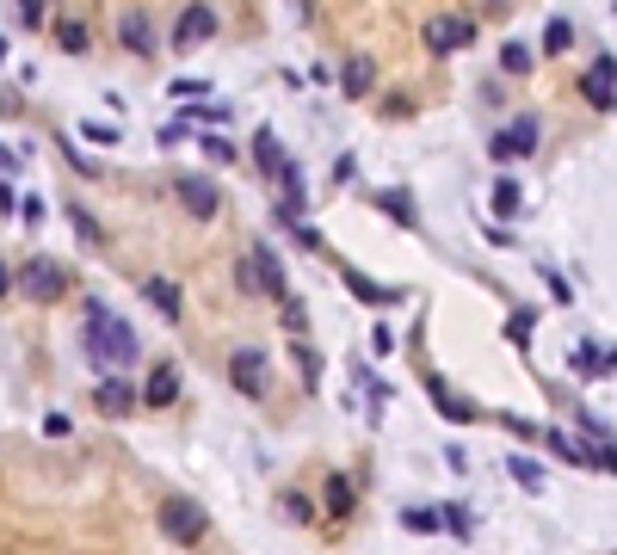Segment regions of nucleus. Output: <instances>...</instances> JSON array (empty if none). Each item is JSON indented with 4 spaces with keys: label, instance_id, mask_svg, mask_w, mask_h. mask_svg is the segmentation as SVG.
Segmentation results:
<instances>
[{
    "label": "nucleus",
    "instance_id": "nucleus-20",
    "mask_svg": "<svg viewBox=\"0 0 617 555\" xmlns=\"http://www.w3.org/2000/svg\"><path fill=\"white\" fill-rule=\"evenodd\" d=\"M253 173H260V179L284 173V155H278V136L272 130H253Z\"/></svg>",
    "mask_w": 617,
    "mask_h": 555
},
{
    "label": "nucleus",
    "instance_id": "nucleus-18",
    "mask_svg": "<svg viewBox=\"0 0 617 555\" xmlns=\"http://www.w3.org/2000/svg\"><path fill=\"white\" fill-rule=\"evenodd\" d=\"M377 87V62L371 56H346V68H340V93L346 99H365Z\"/></svg>",
    "mask_w": 617,
    "mask_h": 555
},
{
    "label": "nucleus",
    "instance_id": "nucleus-30",
    "mask_svg": "<svg viewBox=\"0 0 617 555\" xmlns=\"http://www.w3.org/2000/svg\"><path fill=\"white\" fill-rule=\"evenodd\" d=\"M56 44H62V50H87V25H81V19H62V25H56Z\"/></svg>",
    "mask_w": 617,
    "mask_h": 555
},
{
    "label": "nucleus",
    "instance_id": "nucleus-11",
    "mask_svg": "<svg viewBox=\"0 0 617 555\" xmlns=\"http://www.w3.org/2000/svg\"><path fill=\"white\" fill-rule=\"evenodd\" d=\"M210 37H216V13L210 7H186L179 25H173V50H198V44H210Z\"/></svg>",
    "mask_w": 617,
    "mask_h": 555
},
{
    "label": "nucleus",
    "instance_id": "nucleus-35",
    "mask_svg": "<svg viewBox=\"0 0 617 555\" xmlns=\"http://www.w3.org/2000/svg\"><path fill=\"white\" fill-rule=\"evenodd\" d=\"M309 512H315V506H309L303 494H284V518H309Z\"/></svg>",
    "mask_w": 617,
    "mask_h": 555
},
{
    "label": "nucleus",
    "instance_id": "nucleus-24",
    "mask_svg": "<svg viewBox=\"0 0 617 555\" xmlns=\"http://www.w3.org/2000/svg\"><path fill=\"white\" fill-rule=\"evenodd\" d=\"M506 469H513V481H519L525 494H543V469H537L531 457H506Z\"/></svg>",
    "mask_w": 617,
    "mask_h": 555
},
{
    "label": "nucleus",
    "instance_id": "nucleus-29",
    "mask_svg": "<svg viewBox=\"0 0 617 555\" xmlns=\"http://www.w3.org/2000/svg\"><path fill=\"white\" fill-rule=\"evenodd\" d=\"M500 68L513 74V81H519V74H531V44H506V50H500Z\"/></svg>",
    "mask_w": 617,
    "mask_h": 555
},
{
    "label": "nucleus",
    "instance_id": "nucleus-28",
    "mask_svg": "<svg viewBox=\"0 0 617 555\" xmlns=\"http://www.w3.org/2000/svg\"><path fill=\"white\" fill-rule=\"evenodd\" d=\"M574 44V25L568 19H550V31H543V56H562Z\"/></svg>",
    "mask_w": 617,
    "mask_h": 555
},
{
    "label": "nucleus",
    "instance_id": "nucleus-17",
    "mask_svg": "<svg viewBox=\"0 0 617 555\" xmlns=\"http://www.w3.org/2000/svg\"><path fill=\"white\" fill-rule=\"evenodd\" d=\"M340 278H346V290L358 296V303H371V309H383V303H402V290H395V284H371L365 272H352V266H340Z\"/></svg>",
    "mask_w": 617,
    "mask_h": 555
},
{
    "label": "nucleus",
    "instance_id": "nucleus-9",
    "mask_svg": "<svg viewBox=\"0 0 617 555\" xmlns=\"http://www.w3.org/2000/svg\"><path fill=\"white\" fill-rule=\"evenodd\" d=\"M580 93H587L599 111H617V56H593V68L587 74H580Z\"/></svg>",
    "mask_w": 617,
    "mask_h": 555
},
{
    "label": "nucleus",
    "instance_id": "nucleus-41",
    "mask_svg": "<svg viewBox=\"0 0 617 555\" xmlns=\"http://www.w3.org/2000/svg\"><path fill=\"white\" fill-rule=\"evenodd\" d=\"M0 56H7V37H0Z\"/></svg>",
    "mask_w": 617,
    "mask_h": 555
},
{
    "label": "nucleus",
    "instance_id": "nucleus-6",
    "mask_svg": "<svg viewBox=\"0 0 617 555\" xmlns=\"http://www.w3.org/2000/svg\"><path fill=\"white\" fill-rule=\"evenodd\" d=\"M476 44V19H463V13H445V19H426V50H439V56H451V50H469Z\"/></svg>",
    "mask_w": 617,
    "mask_h": 555
},
{
    "label": "nucleus",
    "instance_id": "nucleus-31",
    "mask_svg": "<svg viewBox=\"0 0 617 555\" xmlns=\"http://www.w3.org/2000/svg\"><path fill=\"white\" fill-rule=\"evenodd\" d=\"M284 333H290V340H303V333H309V315H303V303H290V296H284Z\"/></svg>",
    "mask_w": 617,
    "mask_h": 555
},
{
    "label": "nucleus",
    "instance_id": "nucleus-12",
    "mask_svg": "<svg viewBox=\"0 0 617 555\" xmlns=\"http://www.w3.org/2000/svg\"><path fill=\"white\" fill-rule=\"evenodd\" d=\"M118 44H124L130 56H155L161 37H155V25H149V13H142V7H130V13L118 19Z\"/></svg>",
    "mask_w": 617,
    "mask_h": 555
},
{
    "label": "nucleus",
    "instance_id": "nucleus-33",
    "mask_svg": "<svg viewBox=\"0 0 617 555\" xmlns=\"http://www.w3.org/2000/svg\"><path fill=\"white\" fill-rule=\"evenodd\" d=\"M68 216H75V235H81V241L93 247V241H99V229H93V216H87L81 204H68Z\"/></svg>",
    "mask_w": 617,
    "mask_h": 555
},
{
    "label": "nucleus",
    "instance_id": "nucleus-40",
    "mask_svg": "<svg viewBox=\"0 0 617 555\" xmlns=\"http://www.w3.org/2000/svg\"><path fill=\"white\" fill-rule=\"evenodd\" d=\"M13 173V148H0V179H7Z\"/></svg>",
    "mask_w": 617,
    "mask_h": 555
},
{
    "label": "nucleus",
    "instance_id": "nucleus-2",
    "mask_svg": "<svg viewBox=\"0 0 617 555\" xmlns=\"http://www.w3.org/2000/svg\"><path fill=\"white\" fill-rule=\"evenodd\" d=\"M235 284L247 290V296H278V303H284V266H278V253H272V241H253L247 247V259H241V266H235Z\"/></svg>",
    "mask_w": 617,
    "mask_h": 555
},
{
    "label": "nucleus",
    "instance_id": "nucleus-1",
    "mask_svg": "<svg viewBox=\"0 0 617 555\" xmlns=\"http://www.w3.org/2000/svg\"><path fill=\"white\" fill-rule=\"evenodd\" d=\"M81 346L99 370H130L142 358L136 346V327L118 315V309H105V303H87V321H81Z\"/></svg>",
    "mask_w": 617,
    "mask_h": 555
},
{
    "label": "nucleus",
    "instance_id": "nucleus-34",
    "mask_svg": "<svg viewBox=\"0 0 617 555\" xmlns=\"http://www.w3.org/2000/svg\"><path fill=\"white\" fill-rule=\"evenodd\" d=\"M204 155H210V161H235V148H229L223 136H204Z\"/></svg>",
    "mask_w": 617,
    "mask_h": 555
},
{
    "label": "nucleus",
    "instance_id": "nucleus-25",
    "mask_svg": "<svg viewBox=\"0 0 617 555\" xmlns=\"http://www.w3.org/2000/svg\"><path fill=\"white\" fill-rule=\"evenodd\" d=\"M321 500H328L334 518H346V512H352V481H346V475H328V494H321Z\"/></svg>",
    "mask_w": 617,
    "mask_h": 555
},
{
    "label": "nucleus",
    "instance_id": "nucleus-22",
    "mask_svg": "<svg viewBox=\"0 0 617 555\" xmlns=\"http://www.w3.org/2000/svg\"><path fill=\"white\" fill-rule=\"evenodd\" d=\"M278 185H284V204H297V210H309V179H303V167H297V161H284Z\"/></svg>",
    "mask_w": 617,
    "mask_h": 555
},
{
    "label": "nucleus",
    "instance_id": "nucleus-5",
    "mask_svg": "<svg viewBox=\"0 0 617 555\" xmlns=\"http://www.w3.org/2000/svg\"><path fill=\"white\" fill-rule=\"evenodd\" d=\"M161 531L173 537V543H198L204 531H210V518H204V506L198 500H161Z\"/></svg>",
    "mask_w": 617,
    "mask_h": 555
},
{
    "label": "nucleus",
    "instance_id": "nucleus-21",
    "mask_svg": "<svg viewBox=\"0 0 617 555\" xmlns=\"http://www.w3.org/2000/svg\"><path fill=\"white\" fill-rule=\"evenodd\" d=\"M377 210H389L395 222H402V229H420V216H414V198H408V192H395V185H389V192H377Z\"/></svg>",
    "mask_w": 617,
    "mask_h": 555
},
{
    "label": "nucleus",
    "instance_id": "nucleus-7",
    "mask_svg": "<svg viewBox=\"0 0 617 555\" xmlns=\"http://www.w3.org/2000/svg\"><path fill=\"white\" fill-rule=\"evenodd\" d=\"M93 401H99V414L130 420V407L142 401V389H130V383H124V370H105V377L93 383Z\"/></svg>",
    "mask_w": 617,
    "mask_h": 555
},
{
    "label": "nucleus",
    "instance_id": "nucleus-15",
    "mask_svg": "<svg viewBox=\"0 0 617 555\" xmlns=\"http://www.w3.org/2000/svg\"><path fill=\"white\" fill-rule=\"evenodd\" d=\"M426 389H432V407H439V414L451 420V426H469V420H482L476 407H469L457 389H445V377H426Z\"/></svg>",
    "mask_w": 617,
    "mask_h": 555
},
{
    "label": "nucleus",
    "instance_id": "nucleus-19",
    "mask_svg": "<svg viewBox=\"0 0 617 555\" xmlns=\"http://www.w3.org/2000/svg\"><path fill=\"white\" fill-rule=\"evenodd\" d=\"M568 370H574V377H611L617 364H611V352H605V346H593V340H580V346L568 352Z\"/></svg>",
    "mask_w": 617,
    "mask_h": 555
},
{
    "label": "nucleus",
    "instance_id": "nucleus-14",
    "mask_svg": "<svg viewBox=\"0 0 617 555\" xmlns=\"http://www.w3.org/2000/svg\"><path fill=\"white\" fill-rule=\"evenodd\" d=\"M229 383H235L241 395H266V358H260V352H235V358H229Z\"/></svg>",
    "mask_w": 617,
    "mask_h": 555
},
{
    "label": "nucleus",
    "instance_id": "nucleus-38",
    "mask_svg": "<svg viewBox=\"0 0 617 555\" xmlns=\"http://www.w3.org/2000/svg\"><path fill=\"white\" fill-rule=\"evenodd\" d=\"M13 284H19V272H13V266H7V259H0V296H7V290H13Z\"/></svg>",
    "mask_w": 617,
    "mask_h": 555
},
{
    "label": "nucleus",
    "instance_id": "nucleus-26",
    "mask_svg": "<svg viewBox=\"0 0 617 555\" xmlns=\"http://www.w3.org/2000/svg\"><path fill=\"white\" fill-rule=\"evenodd\" d=\"M519 204H525L519 179H494V210H500V216H519Z\"/></svg>",
    "mask_w": 617,
    "mask_h": 555
},
{
    "label": "nucleus",
    "instance_id": "nucleus-27",
    "mask_svg": "<svg viewBox=\"0 0 617 555\" xmlns=\"http://www.w3.org/2000/svg\"><path fill=\"white\" fill-rule=\"evenodd\" d=\"M297 346V364H303V389H321V358H315V346L309 340H290Z\"/></svg>",
    "mask_w": 617,
    "mask_h": 555
},
{
    "label": "nucleus",
    "instance_id": "nucleus-37",
    "mask_svg": "<svg viewBox=\"0 0 617 555\" xmlns=\"http://www.w3.org/2000/svg\"><path fill=\"white\" fill-rule=\"evenodd\" d=\"M19 13H25V25H44V0H19Z\"/></svg>",
    "mask_w": 617,
    "mask_h": 555
},
{
    "label": "nucleus",
    "instance_id": "nucleus-3",
    "mask_svg": "<svg viewBox=\"0 0 617 555\" xmlns=\"http://www.w3.org/2000/svg\"><path fill=\"white\" fill-rule=\"evenodd\" d=\"M537 142H543V124H537L531 111H525V118H513V124H506V130H494V136H488V161H494V167H506V161H519V155H531Z\"/></svg>",
    "mask_w": 617,
    "mask_h": 555
},
{
    "label": "nucleus",
    "instance_id": "nucleus-16",
    "mask_svg": "<svg viewBox=\"0 0 617 555\" xmlns=\"http://www.w3.org/2000/svg\"><path fill=\"white\" fill-rule=\"evenodd\" d=\"M142 296L155 303L161 321H186V303H179V284L173 278H142Z\"/></svg>",
    "mask_w": 617,
    "mask_h": 555
},
{
    "label": "nucleus",
    "instance_id": "nucleus-32",
    "mask_svg": "<svg viewBox=\"0 0 617 555\" xmlns=\"http://www.w3.org/2000/svg\"><path fill=\"white\" fill-rule=\"evenodd\" d=\"M531 327H537V315H531V309H519L513 321H506V333H513V346H525V340H531Z\"/></svg>",
    "mask_w": 617,
    "mask_h": 555
},
{
    "label": "nucleus",
    "instance_id": "nucleus-10",
    "mask_svg": "<svg viewBox=\"0 0 617 555\" xmlns=\"http://www.w3.org/2000/svg\"><path fill=\"white\" fill-rule=\"evenodd\" d=\"M402 525H408V531H445V525H451L457 537H469V512H463V506H408Z\"/></svg>",
    "mask_w": 617,
    "mask_h": 555
},
{
    "label": "nucleus",
    "instance_id": "nucleus-36",
    "mask_svg": "<svg viewBox=\"0 0 617 555\" xmlns=\"http://www.w3.org/2000/svg\"><path fill=\"white\" fill-rule=\"evenodd\" d=\"M19 222H44V204L38 198H19Z\"/></svg>",
    "mask_w": 617,
    "mask_h": 555
},
{
    "label": "nucleus",
    "instance_id": "nucleus-4",
    "mask_svg": "<svg viewBox=\"0 0 617 555\" xmlns=\"http://www.w3.org/2000/svg\"><path fill=\"white\" fill-rule=\"evenodd\" d=\"M19 290L31 296V303H56V296L68 290V266H56V259H25V266H19Z\"/></svg>",
    "mask_w": 617,
    "mask_h": 555
},
{
    "label": "nucleus",
    "instance_id": "nucleus-13",
    "mask_svg": "<svg viewBox=\"0 0 617 555\" xmlns=\"http://www.w3.org/2000/svg\"><path fill=\"white\" fill-rule=\"evenodd\" d=\"M179 401V364H149V383H142V407H173Z\"/></svg>",
    "mask_w": 617,
    "mask_h": 555
},
{
    "label": "nucleus",
    "instance_id": "nucleus-39",
    "mask_svg": "<svg viewBox=\"0 0 617 555\" xmlns=\"http://www.w3.org/2000/svg\"><path fill=\"white\" fill-rule=\"evenodd\" d=\"M0 210H19V198H13V185L0 179Z\"/></svg>",
    "mask_w": 617,
    "mask_h": 555
},
{
    "label": "nucleus",
    "instance_id": "nucleus-8",
    "mask_svg": "<svg viewBox=\"0 0 617 555\" xmlns=\"http://www.w3.org/2000/svg\"><path fill=\"white\" fill-rule=\"evenodd\" d=\"M173 192H179V204H186L198 222H210L216 210H223V192H216L204 173H179V179H173Z\"/></svg>",
    "mask_w": 617,
    "mask_h": 555
},
{
    "label": "nucleus",
    "instance_id": "nucleus-23",
    "mask_svg": "<svg viewBox=\"0 0 617 555\" xmlns=\"http://www.w3.org/2000/svg\"><path fill=\"white\" fill-rule=\"evenodd\" d=\"M543 451H556L562 463H574V469H587V444H574L568 432H543Z\"/></svg>",
    "mask_w": 617,
    "mask_h": 555
}]
</instances>
